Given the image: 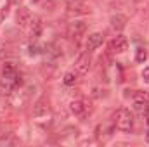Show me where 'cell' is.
<instances>
[{"label": "cell", "mask_w": 149, "mask_h": 147, "mask_svg": "<svg viewBox=\"0 0 149 147\" xmlns=\"http://www.w3.org/2000/svg\"><path fill=\"white\" fill-rule=\"evenodd\" d=\"M70 111L73 112L74 116H83L85 111H87V106H85L83 101H71V104H70Z\"/></svg>", "instance_id": "9c48e42d"}, {"label": "cell", "mask_w": 149, "mask_h": 147, "mask_svg": "<svg viewBox=\"0 0 149 147\" xmlns=\"http://www.w3.org/2000/svg\"><path fill=\"white\" fill-rule=\"evenodd\" d=\"M146 140H148V142H149V130H148V132H146Z\"/></svg>", "instance_id": "d6986e66"}, {"label": "cell", "mask_w": 149, "mask_h": 147, "mask_svg": "<svg viewBox=\"0 0 149 147\" xmlns=\"http://www.w3.org/2000/svg\"><path fill=\"white\" fill-rule=\"evenodd\" d=\"M127 49H128V40H127V37H123V35L114 37V40L111 42V50L113 52H116V54H123Z\"/></svg>", "instance_id": "8992f818"}, {"label": "cell", "mask_w": 149, "mask_h": 147, "mask_svg": "<svg viewBox=\"0 0 149 147\" xmlns=\"http://www.w3.org/2000/svg\"><path fill=\"white\" fill-rule=\"evenodd\" d=\"M78 81V73H74V71H68V73L64 74V78H63V83L64 85H68V87H71Z\"/></svg>", "instance_id": "8fae6325"}, {"label": "cell", "mask_w": 149, "mask_h": 147, "mask_svg": "<svg viewBox=\"0 0 149 147\" xmlns=\"http://www.w3.org/2000/svg\"><path fill=\"white\" fill-rule=\"evenodd\" d=\"M49 112H50V106H49L47 99H40V101L35 102V106H33V118H45Z\"/></svg>", "instance_id": "5b68a950"}, {"label": "cell", "mask_w": 149, "mask_h": 147, "mask_svg": "<svg viewBox=\"0 0 149 147\" xmlns=\"http://www.w3.org/2000/svg\"><path fill=\"white\" fill-rule=\"evenodd\" d=\"M74 69H76L78 74L88 73V69H90V55H88V52H81V54L76 57V61H74Z\"/></svg>", "instance_id": "7a4b0ae2"}, {"label": "cell", "mask_w": 149, "mask_h": 147, "mask_svg": "<svg viewBox=\"0 0 149 147\" xmlns=\"http://www.w3.org/2000/svg\"><path fill=\"white\" fill-rule=\"evenodd\" d=\"M142 78H144L146 83H149V68H144V71H142Z\"/></svg>", "instance_id": "e0dca14e"}, {"label": "cell", "mask_w": 149, "mask_h": 147, "mask_svg": "<svg viewBox=\"0 0 149 147\" xmlns=\"http://www.w3.org/2000/svg\"><path fill=\"white\" fill-rule=\"evenodd\" d=\"M28 50H30V52H28L30 55H38V54H40V47H38L37 43H31Z\"/></svg>", "instance_id": "2e32d148"}, {"label": "cell", "mask_w": 149, "mask_h": 147, "mask_svg": "<svg viewBox=\"0 0 149 147\" xmlns=\"http://www.w3.org/2000/svg\"><path fill=\"white\" fill-rule=\"evenodd\" d=\"M9 144H12V135H10V133L2 135V137H0V146H9Z\"/></svg>", "instance_id": "9a60e30c"}, {"label": "cell", "mask_w": 149, "mask_h": 147, "mask_svg": "<svg viewBox=\"0 0 149 147\" xmlns=\"http://www.w3.org/2000/svg\"><path fill=\"white\" fill-rule=\"evenodd\" d=\"M125 26H127V16H123V14H114L111 17V28L113 30L121 31Z\"/></svg>", "instance_id": "ba28073f"}, {"label": "cell", "mask_w": 149, "mask_h": 147, "mask_svg": "<svg viewBox=\"0 0 149 147\" xmlns=\"http://www.w3.org/2000/svg\"><path fill=\"white\" fill-rule=\"evenodd\" d=\"M148 59V50L144 49V47H139L137 50H135V61L137 62H144Z\"/></svg>", "instance_id": "4fadbf2b"}, {"label": "cell", "mask_w": 149, "mask_h": 147, "mask_svg": "<svg viewBox=\"0 0 149 147\" xmlns=\"http://www.w3.org/2000/svg\"><path fill=\"white\" fill-rule=\"evenodd\" d=\"M85 30H87V24H85L83 21H74V23L70 24L68 33H70L71 38H80L83 33H85Z\"/></svg>", "instance_id": "52a82bcc"}, {"label": "cell", "mask_w": 149, "mask_h": 147, "mask_svg": "<svg viewBox=\"0 0 149 147\" xmlns=\"http://www.w3.org/2000/svg\"><path fill=\"white\" fill-rule=\"evenodd\" d=\"M102 42H104V35H102V33H92V35H88L87 42H85V49H87V52L97 50V49L102 45Z\"/></svg>", "instance_id": "277c9868"}, {"label": "cell", "mask_w": 149, "mask_h": 147, "mask_svg": "<svg viewBox=\"0 0 149 147\" xmlns=\"http://www.w3.org/2000/svg\"><path fill=\"white\" fill-rule=\"evenodd\" d=\"M16 21H17V26H21V28H26L30 23H33V16H31L30 9L28 7H19L17 14H16Z\"/></svg>", "instance_id": "3957f363"}, {"label": "cell", "mask_w": 149, "mask_h": 147, "mask_svg": "<svg viewBox=\"0 0 149 147\" xmlns=\"http://www.w3.org/2000/svg\"><path fill=\"white\" fill-rule=\"evenodd\" d=\"M10 5H12V0H7V2L3 3V7H2V10H0V21H3V19L7 17V14H9V9H10Z\"/></svg>", "instance_id": "5bb4252c"}, {"label": "cell", "mask_w": 149, "mask_h": 147, "mask_svg": "<svg viewBox=\"0 0 149 147\" xmlns=\"http://www.w3.org/2000/svg\"><path fill=\"white\" fill-rule=\"evenodd\" d=\"M114 126L120 132H130L134 128V114L125 107L118 109L114 114Z\"/></svg>", "instance_id": "6da1fadb"}, {"label": "cell", "mask_w": 149, "mask_h": 147, "mask_svg": "<svg viewBox=\"0 0 149 147\" xmlns=\"http://www.w3.org/2000/svg\"><path fill=\"white\" fill-rule=\"evenodd\" d=\"M144 119H146V123L149 125V109L146 111V112H144Z\"/></svg>", "instance_id": "ac0fdd59"}, {"label": "cell", "mask_w": 149, "mask_h": 147, "mask_svg": "<svg viewBox=\"0 0 149 147\" xmlns=\"http://www.w3.org/2000/svg\"><path fill=\"white\" fill-rule=\"evenodd\" d=\"M33 2H40V0H33Z\"/></svg>", "instance_id": "44dd1931"}, {"label": "cell", "mask_w": 149, "mask_h": 147, "mask_svg": "<svg viewBox=\"0 0 149 147\" xmlns=\"http://www.w3.org/2000/svg\"><path fill=\"white\" fill-rule=\"evenodd\" d=\"M14 2H17V0H12V3H14Z\"/></svg>", "instance_id": "ffe728a7"}, {"label": "cell", "mask_w": 149, "mask_h": 147, "mask_svg": "<svg viewBox=\"0 0 149 147\" xmlns=\"http://www.w3.org/2000/svg\"><path fill=\"white\" fill-rule=\"evenodd\" d=\"M42 23H40V19H35V23H33V26H31V38L33 40H37L40 35H42Z\"/></svg>", "instance_id": "7c38bea8"}, {"label": "cell", "mask_w": 149, "mask_h": 147, "mask_svg": "<svg viewBox=\"0 0 149 147\" xmlns=\"http://www.w3.org/2000/svg\"><path fill=\"white\" fill-rule=\"evenodd\" d=\"M132 99H134V102H149V94L144 90H135L132 94Z\"/></svg>", "instance_id": "30bf717a"}]
</instances>
